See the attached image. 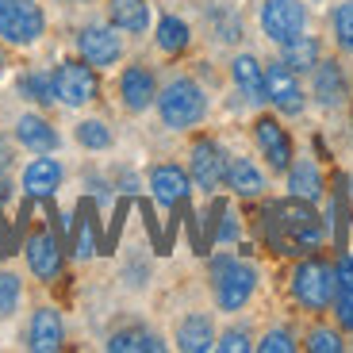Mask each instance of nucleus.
<instances>
[{
    "instance_id": "nucleus-1",
    "label": "nucleus",
    "mask_w": 353,
    "mask_h": 353,
    "mask_svg": "<svg viewBox=\"0 0 353 353\" xmlns=\"http://www.w3.org/2000/svg\"><path fill=\"white\" fill-rule=\"evenodd\" d=\"M158 115L169 131H188V127L203 123L208 115V97L192 77H173L158 92Z\"/></svg>"
},
{
    "instance_id": "nucleus-2",
    "label": "nucleus",
    "mask_w": 353,
    "mask_h": 353,
    "mask_svg": "<svg viewBox=\"0 0 353 353\" xmlns=\"http://www.w3.org/2000/svg\"><path fill=\"white\" fill-rule=\"evenodd\" d=\"M212 288L219 311H242L257 288V269L246 261H234V257H219L212 265Z\"/></svg>"
},
{
    "instance_id": "nucleus-3",
    "label": "nucleus",
    "mask_w": 353,
    "mask_h": 353,
    "mask_svg": "<svg viewBox=\"0 0 353 353\" xmlns=\"http://www.w3.org/2000/svg\"><path fill=\"white\" fill-rule=\"evenodd\" d=\"M46 35V12L35 0H0V43L35 46Z\"/></svg>"
},
{
    "instance_id": "nucleus-4",
    "label": "nucleus",
    "mask_w": 353,
    "mask_h": 353,
    "mask_svg": "<svg viewBox=\"0 0 353 353\" xmlns=\"http://www.w3.org/2000/svg\"><path fill=\"white\" fill-rule=\"evenodd\" d=\"M292 292H296V300L307 311H327L338 296V273L327 261H319V257L300 261L296 273H292Z\"/></svg>"
},
{
    "instance_id": "nucleus-5",
    "label": "nucleus",
    "mask_w": 353,
    "mask_h": 353,
    "mask_svg": "<svg viewBox=\"0 0 353 353\" xmlns=\"http://www.w3.org/2000/svg\"><path fill=\"white\" fill-rule=\"evenodd\" d=\"M50 77H54V100L65 104V108H85V104H92L97 92H100V77L85 58H81V62H73V58L62 62Z\"/></svg>"
},
{
    "instance_id": "nucleus-6",
    "label": "nucleus",
    "mask_w": 353,
    "mask_h": 353,
    "mask_svg": "<svg viewBox=\"0 0 353 353\" xmlns=\"http://www.w3.org/2000/svg\"><path fill=\"white\" fill-rule=\"evenodd\" d=\"M303 27H307V8H303L300 0H265L261 4V31L276 46L296 39Z\"/></svg>"
},
{
    "instance_id": "nucleus-7",
    "label": "nucleus",
    "mask_w": 353,
    "mask_h": 353,
    "mask_svg": "<svg viewBox=\"0 0 353 353\" xmlns=\"http://www.w3.org/2000/svg\"><path fill=\"white\" fill-rule=\"evenodd\" d=\"M77 54L92 65V70H108V65H115L119 58H123V39H119L115 27H104V23L81 27Z\"/></svg>"
},
{
    "instance_id": "nucleus-8",
    "label": "nucleus",
    "mask_w": 353,
    "mask_h": 353,
    "mask_svg": "<svg viewBox=\"0 0 353 353\" xmlns=\"http://www.w3.org/2000/svg\"><path fill=\"white\" fill-rule=\"evenodd\" d=\"M265 100L284 115H300L303 112V85L300 73L288 70L284 62L265 65Z\"/></svg>"
},
{
    "instance_id": "nucleus-9",
    "label": "nucleus",
    "mask_w": 353,
    "mask_h": 353,
    "mask_svg": "<svg viewBox=\"0 0 353 353\" xmlns=\"http://www.w3.org/2000/svg\"><path fill=\"white\" fill-rule=\"evenodd\" d=\"M254 142H257V150H261V158L269 161L273 173H288V165H292V139H288V131L276 123L273 115H257L254 119Z\"/></svg>"
},
{
    "instance_id": "nucleus-10",
    "label": "nucleus",
    "mask_w": 353,
    "mask_h": 353,
    "mask_svg": "<svg viewBox=\"0 0 353 353\" xmlns=\"http://www.w3.org/2000/svg\"><path fill=\"white\" fill-rule=\"evenodd\" d=\"M154 100H158V81H154V73L142 62L127 65V70L119 73V104H123L127 112H146Z\"/></svg>"
},
{
    "instance_id": "nucleus-11",
    "label": "nucleus",
    "mask_w": 353,
    "mask_h": 353,
    "mask_svg": "<svg viewBox=\"0 0 353 353\" xmlns=\"http://www.w3.org/2000/svg\"><path fill=\"white\" fill-rule=\"evenodd\" d=\"M192 181L203 188V192H215V188L227 181V158H223V150L215 146L212 139H200L192 146Z\"/></svg>"
},
{
    "instance_id": "nucleus-12",
    "label": "nucleus",
    "mask_w": 353,
    "mask_h": 353,
    "mask_svg": "<svg viewBox=\"0 0 353 353\" xmlns=\"http://www.w3.org/2000/svg\"><path fill=\"white\" fill-rule=\"evenodd\" d=\"M311 88H315V100L323 108H342L350 100V81L334 58H319V65L311 70Z\"/></svg>"
},
{
    "instance_id": "nucleus-13",
    "label": "nucleus",
    "mask_w": 353,
    "mask_h": 353,
    "mask_svg": "<svg viewBox=\"0 0 353 353\" xmlns=\"http://www.w3.org/2000/svg\"><path fill=\"white\" fill-rule=\"evenodd\" d=\"M62 342H65L62 315L54 307H39L31 315V327H27V345L35 353H54V350H62Z\"/></svg>"
},
{
    "instance_id": "nucleus-14",
    "label": "nucleus",
    "mask_w": 353,
    "mask_h": 353,
    "mask_svg": "<svg viewBox=\"0 0 353 353\" xmlns=\"http://www.w3.org/2000/svg\"><path fill=\"white\" fill-rule=\"evenodd\" d=\"M23 254H27V265H31V273H35L39 281H54L58 269H62V250H58L50 230H35V234L27 239Z\"/></svg>"
},
{
    "instance_id": "nucleus-15",
    "label": "nucleus",
    "mask_w": 353,
    "mask_h": 353,
    "mask_svg": "<svg viewBox=\"0 0 353 353\" xmlns=\"http://www.w3.org/2000/svg\"><path fill=\"white\" fill-rule=\"evenodd\" d=\"M176 345L185 353H203V350H215V323L203 311H192L176 323Z\"/></svg>"
},
{
    "instance_id": "nucleus-16",
    "label": "nucleus",
    "mask_w": 353,
    "mask_h": 353,
    "mask_svg": "<svg viewBox=\"0 0 353 353\" xmlns=\"http://www.w3.org/2000/svg\"><path fill=\"white\" fill-rule=\"evenodd\" d=\"M16 139H19V146H27L31 154L58 150V131H54V123L46 115H23L16 123Z\"/></svg>"
},
{
    "instance_id": "nucleus-17",
    "label": "nucleus",
    "mask_w": 353,
    "mask_h": 353,
    "mask_svg": "<svg viewBox=\"0 0 353 353\" xmlns=\"http://www.w3.org/2000/svg\"><path fill=\"white\" fill-rule=\"evenodd\" d=\"M150 192H154V200H158L161 208H173V203H181L188 196V173L176 169V165L150 169Z\"/></svg>"
},
{
    "instance_id": "nucleus-18",
    "label": "nucleus",
    "mask_w": 353,
    "mask_h": 353,
    "mask_svg": "<svg viewBox=\"0 0 353 353\" xmlns=\"http://www.w3.org/2000/svg\"><path fill=\"white\" fill-rule=\"evenodd\" d=\"M108 19L123 35H142L150 27V4L146 0H108Z\"/></svg>"
},
{
    "instance_id": "nucleus-19",
    "label": "nucleus",
    "mask_w": 353,
    "mask_h": 353,
    "mask_svg": "<svg viewBox=\"0 0 353 353\" xmlns=\"http://www.w3.org/2000/svg\"><path fill=\"white\" fill-rule=\"evenodd\" d=\"M319 58H323V46H319V39L315 35H296V39H288V43H281V62L288 65V70H296V73H311L319 65Z\"/></svg>"
},
{
    "instance_id": "nucleus-20",
    "label": "nucleus",
    "mask_w": 353,
    "mask_h": 353,
    "mask_svg": "<svg viewBox=\"0 0 353 353\" xmlns=\"http://www.w3.org/2000/svg\"><path fill=\"white\" fill-rule=\"evenodd\" d=\"M288 192L303 203H315L323 196V173H319L315 161H307V158L292 161L288 165Z\"/></svg>"
},
{
    "instance_id": "nucleus-21",
    "label": "nucleus",
    "mask_w": 353,
    "mask_h": 353,
    "mask_svg": "<svg viewBox=\"0 0 353 353\" xmlns=\"http://www.w3.org/2000/svg\"><path fill=\"white\" fill-rule=\"evenodd\" d=\"M230 73H234V85L242 88V97L261 104L265 100V65L257 62L254 54H239V58L230 62Z\"/></svg>"
},
{
    "instance_id": "nucleus-22",
    "label": "nucleus",
    "mask_w": 353,
    "mask_h": 353,
    "mask_svg": "<svg viewBox=\"0 0 353 353\" xmlns=\"http://www.w3.org/2000/svg\"><path fill=\"white\" fill-rule=\"evenodd\" d=\"M58 185H62V165L54 158H46V154L23 169V192L27 196H50Z\"/></svg>"
},
{
    "instance_id": "nucleus-23",
    "label": "nucleus",
    "mask_w": 353,
    "mask_h": 353,
    "mask_svg": "<svg viewBox=\"0 0 353 353\" xmlns=\"http://www.w3.org/2000/svg\"><path fill=\"white\" fill-rule=\"evenodd\" d=\"M227 185L239 196H250V200H254V196L265 192V173L250 158H230L227 161Z\"/></svg>"
},
{
    "instance_id": "nucleus-24",
    "label": "nucleus",
    "mask_w": 353,
    "mask_h": 353,
    "mask_svg": "<svg viewBox=\"0 0 353 353\" xmlns=\"http://www.w3.org/2000/svg\"><path fill=\"white\" fill-rule=\"evenodd\" d=\"M108 350L112 353H154V350H161V338L150 334V330H142V327L115 330V334L108 338Z\"/></svg>"
},
{
    "instance_id": "nucleus-25",
    "label": "nucleus",
    "mask_w": 353,
    "mask_h": 353,
    "mask_svg": "<svg viewBox=\"0 0 353 353\" xmlns=\"http://www.w3.org/2000/svg\"><path fill=\"white\" fill-rule=\"evenodd\" d=\"M188 23L185 19H176V16H161V23H158V46L165 54H181L188 46Z\"/></svg>"
},
{
    "instance_id": "nucleus-26",
    "label": "nucleus",
    "mask_w": 353,
    "mask_h": 353,
    "mask_svg": "<svg viewBox=\"0 0 353 353\" xmlns=\"http://www.w3.org/2000/svg\"><path fill=\"white\" fill-rule=\"evenodd\" d=\"M23 300V281L12 269H0V319H12Z\"/></svg>"
},
{
    "instance_id": "nucleus-27",
    "label": "nucleus",
    "mask_w": 353,
    "mask_h": 353,
    "mask_svg": "<svg viewBox=\"0 0 353 353\" xmlns=\"http://www.w3.org/2000/svg\"><path fill=\"white\" fill-rule=\"evenodd\" d=\"M77 142L85 150H108L112 146V131L104 119H81L77 123Z\"/></svg>"
},
{
    "instance_id": "nucleus-28",
    "label": "nucleus",
    "mask_w": 353,
    "mask_h": 353,
    "mask_svg": "<svg viewBox=\"0 0 353 353\" xmlns=\"http://www.w3.org/2000/svg\"><path fill=\"white\" fill-rule=\"evenodd\" d=\"M330 27H334V43H338V50L353 54V0L338 4L334 16H330Z\"/></svg>"
},
{
    "instance_id": "nucleus-29",
    "label": "nucleus",
    "mask_w": 353,
    "mask_h": 353,
    "mask_svg": "<svg viewBox=\"0 0 353 353\" xmlns=\"http://www.w3.org/2000/svg\"><path fill=\"white\" fill-rule=\"evenodd\" d=\"M23 92H27V100H35V104H50L54 100V77H46V73H27Z\"/></svg>"
},
{
    "instance_id": "nucleus-30",
    "label": "nucleus",
    "mask_w": 353,
    "mask_h": 353,
    "mask_svg": "<svg viewBox=\"0 0 353 353\" xmlns=\"http://www.w3.org/2000/svg\"><path fill=\"white\" fill-rule=\"evenodd\" d=\"M307 350H311V353H338V350H345V345H342V338H338V330L315 327V330L307 334Z\"/></svg>"
},
{
    "instance_id": "nucleus-31",
    "label": "nucleus",
    "mask_w": 353,
    "mask_h": 353,
    "mask_svg": "<svg viewBox=\"0 0 353 353\" xmlns=\"http://www.w3.org/2000/svg\"><path fill=\"white\" fill-rule=\"evenodd\" d=\"M215 350H223V353H246V350H254V342H250V330H242V327L223 330V334L215 338Z\"/></svg>"
},
{
    "instance_id": "nucleus-32",
    "label": "nucleus",
    "mask_w": 353,
    "mask_h": 353,
    "mask_svg": "<svg viewBox=\"0 0 353 353\" xmlns=\"http://www.w3.org/2000/svg\"><path fill=\"white\" fill-rule=\"evenodd\" d=\"M257 350L261 353H292L296 350V338H292V330H269V334L257 342Z\"/></svg>"
},
{
    "instance_id": "nucleus-33",
    "label": "nucleus",
    "mask_w": 353,
    "mask_h": 353,
    "mask_svg": "<svg viewBox=\"0 0 353 353\" xmlns=\"http://www.w3.org/2000/svg\"><path fill=\"white\" fill-rule=\"evenodd\" d=\"M334 319H338V327L342 330H353V292L350 288H338V296H334Z\"/></svg>"
},
{
    "instance_id": "nucleus-34",
    "label": "nucleus",
    "mask_w": 353,
    "mask_h": 353,
    "mask_svg": "<svg viewBox=\"0 0 353 353\" xmlns=\"http://www.w3.org/2000/svg\"><path fill=\"white\" fill-rule=\"evenodd\" d=\"M334 273H338V288H350L353 292V254H345L342 261H338Z\"/></svg>"
},
{
    "instance_id": "nucleus-35",
    "label": "nucleus",
    "mask_w": 353,
    "mask_h": 353,
    "mask_svg": "<svg viewBox=\"0 0 353 353\" xmlns=\"http://www.w3.org/2000/svg\"><path fill=\"white\" fill-rule=\"evenodd\" d=\"M0 70H4V50H0Z\"/></svg>"
},
{
    "instance_id": "nucleus-36",
    "label": "nucleus",
    "mask_w": 353,
    "mask_h": 353,
    "mask_svg": "<svg viewBox=\"0 0 353 353\" xmlns=\"http://www.w3.org/2000/svg\"><path fill=\"white\" fill-rule=\"evenodd\" d=\"M0 192H4V176H0Z\"/></svg>"
},
{
    "instance_id": "nucleus-37",
    "label": "nucleus",
    "mask_w": 353,
    "mask_h": 353,
    "mask_svg": "<svg viewBox=\"0 0 353 353\" xmlns=\"http://www.w3.org/2000/svg\"><path fill=\"white\" fill-rule=\"evenodd\" d=\"M350 350H353V342H350Z\"/></svg>"
}]
</instances>
